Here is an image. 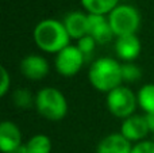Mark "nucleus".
<instances>
[{
  "label": "nucleus",
  "mask_w": 154,
  "mask_h": 153,
  "mask_svg": "<svg viewBox=\"0 0 154 153\" xmlns=\"http://www.w3.org/2000/svg\"><path fill=\"white\" fill-rule=\"evenodd\" d=\"M32 38L39 50L57 54L70 45V39L62 20L48 18L38 22L32 31Z\"/></svg>",
  "instance_id": "1"
},
{
  "label": "nucleus",
  "mask_w": 154,
  "mask_h": 153,
  "mask_svg": "<svg viewBox=\"0 0 154 153\" xmlns=\"http://www.w3.org/2000/svg\"><path fill=\"white\" fill-rule=\"evenodd\" d=\"M88 80L96 91L108 94L123 84L122 64L112 57H99L88 69Z\"/></svg>",
  "instance_id": "2"
},
{
  "label": "nucleus",
  "mask_w": 154,
  "mask_h": 153,
  "mask_svg": "<svg viewBox=\"0 0 154 153\" xmlns=\"http://www.w3.org/2000/svg\"><path fill=\"white\" fill-rule=\"evenodd\" d=\"M34 107L42 118L51 122H58L68 114V100L58 88L43 87L35 94Z\"/></svg>",
  "instance_id": "3"
},
{
  "label": "nucleus",
  "mask_w": 154,
  "mask_h": 153,
  "mask_svg": "<svg viewBox=\"0 0 154 153\" xmlns=\"http://www.w3.org/2000/svg\"><path fill=\"white\" fill-rule=\"evenodd\" d=\"M107 16L115 38L137 35L141 26V14L134 5L130 4H119Z\"/></svg>",
  "instance_id": "4"
},
{
  "label": "nucleus",
  "mask_w": 154,
  "mask_h": 153,
  "mask_svg": "<svg viewBox=\"0 0 154 153\" xmlns=\"http://www.w3.org/2000/svg\"><path fill=\"white\" fill-rule=\"evenodd\" d=\"M106 106L111 113V115L123 121L135 114V110L138 107L137 94H134L133 89L122 84L120 87L107 94Z\"/></svg>",
  "instance_id": "5"
},
{
  "label": "nucleus",
  "mask_w": 154,
  "mask_h": 153,
  "mask_svg": "<svg viewBox=\"0 0 154 153\" xmlns=\"http://www.w3.org/2000/svg\"><path fill=\"white\" fill-rule=\"evenodd\" d=\"M87 57L79 50L76 45H69L56 54L54 67L62 77H73L81 70Z\"/></svg>",
  "instance_id": "6"
},
{
  "label": "nucleus",
  "mask_w": 154,
  "mask_h": 153,
  "mask_svg": "<svg viewBox=\"0 0 154 153\" xmlns=\"http://www.w3.org/2000/svg\"><path fill=\"white\" fill-rule=\"evenodd\" d=\"M120 134L128 140L130 142L137 144L146 140V136L149 134V126L146 122V117L141 114H134L128 118L123 119L120 125Z\"/></svg>",
  "instance_id": "7"
},
{
  "label": "nucleus",
  "mask_w": 154,
  "mask_h": 153,
  "mask_svg": "<svg viewBox=\"0 0 154 153\" xmlns=\"http://www.w3.org/2000/svg\"><path fill=\"white\" fill-rule=\"evenodd\" d=\"M22 75L31 81H39L49 75V62L41 54H27L19 64Z\"/></svg>",
  "instance_id": "8"
},
{
  "label": "nucleus",
  "mask_w": 154,
  "mask_h": 153,
  "mask_svg": "<svg viewBox=\"0 0 154 153\" xmlns=\"http://www.w3.org/2000/svg\"><path fill=\"white\" fill-rule=\"evenodd\" d=\"M115 54L123 62H134L142 52V43L138 35H126L115 38Z\"/></svg>",
  "instance_id": "9"
},
{
  "label": "nucleus",
  "mask_w": 154,
  "mask_h": 153,
  "mask_svg": "<svg viewBox=\"0 0 154 153\" xmlns=\"http://www.w3.org/2000/svg\"><path fill=\"white\" fill-rule=\"evenodd\" d=\"M68 34L72 39H80L89 34V18L84 11H70L62 19Z\"/></svg>",
  "instance_id": "10"
},
{
  "label": "nucleus",
  "mask_w": 154,
  "mask_h": 153,
  "mask_svg": "<svg viewBox=\"0 0 154 153\" xmlns=\"http://www.w3.org/2000/svg\"><path fill=\"white\" fill-rule=\"evenodd\" d=\"M23 145V134L16 123L3 121L0 123V148L3 153H11Z\"/></svg>",
  "instance_id": "11"
},
{
  "label": "nucleus",
  "mask_w": 154,
  "mask_h": 153,
  "mask_svg": "<svg viewBox=\"0 0 154 153\" xmlns=\"http://www.w3.org/2000/svg\"><path fill=\"white\" fill-rule=\"evenodd\" d=\"M89 18V35L97 42V45H106L115 38L114 31L106 15H93L88 14Z\"/></svg>",
  "instance_id": "12"
},
{
  "label": "nucleus",
  "mask_w": 154,
  "mask_h": 153,
  "mask_svg": "<svg viewBox=\"0 0 154 153\" xmlns=\"http://www.w3.org/2000/svg\"><path fill=\"white\" fill-rule=\"evenodd\" d=\"M133 145L120 133H111L100 140L96 153H131Z\"/></svg>",
  "instance_id": "13"
},
{
  "label": "nucleus",
  "mask_w": 154,
  "mask_h": 153,
  "mask_svg": "<svg viewBox=\"0 0 154 153\" xmlns=\"http://www.w3.org/2000/svg\"><path fill=\"white\" fill-rule=\"evenodd\" d=\"M80 3L87 14L106 16L120 4L119 0H80Z\"/></svg>",
  "instance_id": "14"
},
{
  "label": "nucleus",
  "mask_w": 154,
  "mask_h": 153,
  "mask_svg": "<svg viewBox=\"0 0 154 153\" xmlns=\"http://www.w3.org/2000/svg\"><path fill=\"white\" fill-rule=\"evenodd\" d=\"M27 153H51L53 142L46 134H35L24 142Z\"/></svg>",
  "instance_id": "15"
},
{
  "label": "nucleus",
  "mask_w": 154,
  "mask_h": 153,
  "mask_svg": "<svg viewBox=\"0 0 154 153\" xmlns=\"http://www.w3.org/2000/svg\"><path fill=\"white\" fill-rule=\"evenodd\" d=\"M137 100L145 114L154 113V84H143L137 92Z\"/></svg>",
  "instance_id": "16"
},
{
  "label": "nucleus",
  "mask_w": 154,
  "mask_h": 153,
  "mask_svg": "<svg viewBox=\"0 0 154 153\" xmlns=\"http://www.w3.org/2000/svg\"><path fill=\"white\" fill-rule=\"evenodd\" d=\"M12 102L18 108L26 110L35 105V95H32L27 88H18L12 92Z\"/></svg>",
  "instance_id": "17"
},
{
  "label": "nucleus",
  "mask_w": 154,
  "mask_h": 153,
  "mask_svg": "<svg viewBox=\"0 0 154 153\" xmlns=\"http://www.w3.org/2000/svg\"><path fill=\"white\" fill-rule=\"evenodd\" d=\"M122 77L123 83H135L142 77V70L135 62H123Z\"/></svg>",
  "instance_id": "18"
},
{
  "label": "nucleus",
  "mask_w": 154,
  "mask_h": 153,
  "mask_svg": "<svg viewBox=\"0 0 154 153\" xmlns=\"http://www.w3.org/2000/svg\"><path fill=\"white\" fill-rule=\"evenodd\" d=\"M76 46L79 48V50L81 52L85 57H88V56H91V54L95 52L96 46H97V42L93 39V37H91V35L88 34V35H85V37L77 39Z\"/></svg>",
  "instance_id": "19"
},
{
  "label": "nucleus",
  "mask_w": 154,
  "mask_h": 153,
  "mask_svg": "<svg viewBox=\"0 0 154 153\" xmlns=\"http://www.w3.org/2000/svg\"><path fill=\"white\" fill-rule=\"evenodd\" d=\"M131 153H154V141L143 140L133 145Z\"/></svg>",
  "instance_id": "20"
},
{
  "label": "nucleus",
  "mask_w": 154,
  "mask_h": 153,
  "mask_svg": "<svg viewBox=\"0 0 154 153\" xmlns=\"http://www.w3.org/2000/svg\"><path fill=\"white\" fill-rule=\"evenodd\" d=\"M2 70V84H0V95L2 96H5L8 94L11 88V76L8 73V70L5 69V67H2L0 68Z\"/></svg>",
  "instance_id": "21"
},
{
  "label": "nucleus",
  "mask_w": 154,
  "mask_h": 153,
  "mask_svg": "<svg viewBox=\"0 0 154 153\" xmlns=\"http://www.w3.org/2000/svg\"><path fill=\"white\" fill-rule=\"evenodd\" d=\"M145 117H146V122H147V126H149V132L154 134V113L145 114Z\"/></svg>",
  "instance_id": "22"
},
{
  "label": "nucleus",
  "mask_w": 154,
  "mask_h": 153,
  "mask_svg": "<svg viewBox=\"0 0 154 153\" xmlns=\"http://www.w3.org/2000/svg\"><path fill=\"white\" fill-rule=\"evenodd\" d=\"M11 153H27V151H26V146H24V144L22 146H19L18 149H15L14 152H11Z\"/></svg>",
  "instance_id": "23"
}]
</instances>
